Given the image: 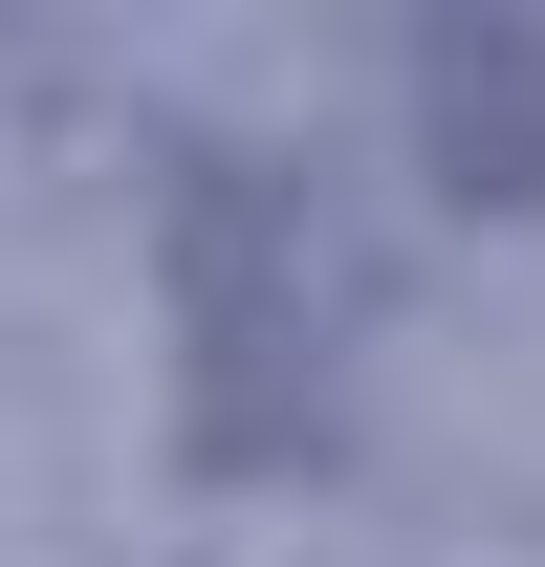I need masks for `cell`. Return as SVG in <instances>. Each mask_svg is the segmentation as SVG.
Here are the masks:
<instances>
[{
	"instance_id": "1",
	"label": "cell",
	"mask_w": 545,
	"mask_h": 567,
	"mask_svg": "<svg viewBox=\"0 0 545 567\" xmlns=\"http://www.w3.org/2000/svg\"><path fill=\"white\" fill-rule=\"evenodd\" d=\"M328 328H349L328 197L263 175V153H197L175 175V350H197V458L218 481H284L328 436Z\"/></svg>"
},
{
	"instance_id": "2",
	"label": "cell",
	"mask_w": 545,
	"mask_h": 567,
	"mask_svg": "<svg viewBox=\"0 0 545 567\" xmlns=\"http://www.w3.org/2000/svg\"><path fill=\"white\" fill-rule=\"evenodd\" d=\"M414 153H436V197L545 218V22H524V0L414 22Z\"/></svg>"
}]
</instances>
